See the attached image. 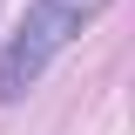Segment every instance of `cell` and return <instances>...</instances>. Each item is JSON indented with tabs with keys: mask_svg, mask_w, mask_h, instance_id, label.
Masks as SVG:
<instances>
[{
	"mask_svg": "<svg viewBox=\"0 0 135 135\" xmlns=\"http://www.w3.org/2000/svg\"><path fill=\"white\" fill-rule=\"evenodd\" d=\"M101 7H108V0H34L27 14H20L14 41L0 47V101H20L41 74H47V61L101 14Z\"/></svg>",
	"mask_w": 135,
	"mask_h": 135,
	"instance_id": "1",
	"label": "cell"
}]
</instances>
